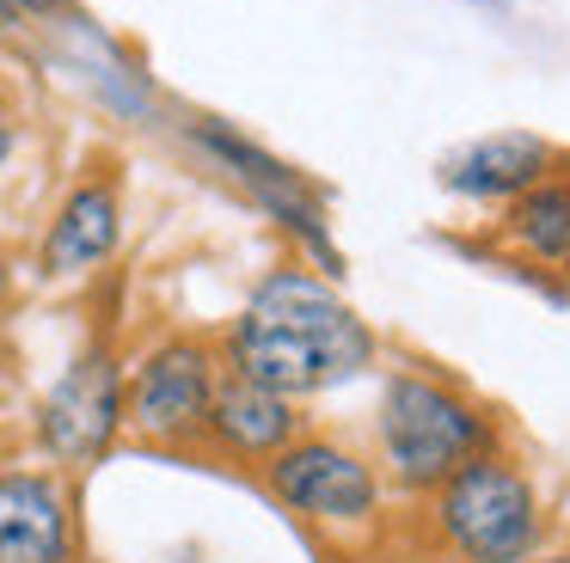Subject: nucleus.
<instances>
[{"instance_id":"obj_1","label":"nucleus","mask_w":570,"mask_h":563,"mask_svg":"<svg viewBox=\"0 0 570 563\" xmlns=\"http://www.w3.org/2000/svg\"><path fill=\"white\" fill-rule=\"evenodd\" d=\"M374 362V337L325 282L283 269L271 276L234 325V374L283 398L356 379Z\"/></svg>"},{"instance_id":"obj_2","label":"nucleus","mask_w":570,"mask_h":563,"mask_svg":"<svg viewBox=\"0 0 570 563\" xmlns=\"http://www.w3.org/2000/svg\"><path fill=\"white\" fill-rule=\"evenodd\" d=\"M491 416L430 374H399L381 398V453L405 490L448 484L466 460L491 453Z\"/></svg>"},{"instance_id":"obj_3","label":"nucleus","mask_w":570,"mask_h":563,"mask_svg":"<svg viewBox=\"0 0 570 563\" xmlns=\"http://www.w3.org/2000/svg\"><path fill=\"white\" fill-rule=\"evenodd\" d=\"M435 533L460 563H521L540 545L533 484L509 460L479 453L448 484H435Z\"/></svg>"},{"instance_id":"obj_4","label":"nucleus","mask_w":570,"mask_h":563,"mask_svg":"<svg viewBox=\"0 0 570 563\" xmlns=\"http://www.w3.org/2000/svg\"><path fill=\"white\" fill-rule=\"evenodd\" d=\"M271 490H276V502H288L307 521L356 526L381 508V477H374V465H362L337 441H288L283 453H271Z\"/></svg>"},{"instance_id":"obj_5","label":"nucleus","mask_w":570,"mask_h":563,"mask_svg":"<svg viewBox=\"0 0 570 563\" xmlns=\"http://www.w3.org/2000/svg\"><path fill=\"white\" fill-rule=\"evenodd\" d=\"M215 362L203 343H160L129 386V423L154 441H190L209 423Z\"/></svg>"},{"instance_id":"obj_6","label":"nucleus","mask_w":570,"mask_h":563,"mask_svg":"<svg viewBox=\"0 0 570 563\" xmlns=\"http://www.w3.org/2000/svg\"><path fill=\"white\" fill-rule=\"evenodd\" d=\"M117 423H124V374L105 349H92L68 367L43 404V447L68 465H87L111 447Z\"/></svg>"},{"instance_id":"obj_7","label":"nucleus","mask_w":570,"mask_h":563,"mask_svg":"<svg viewBox=\"0 0 570 563\" xmlns=\"http://www.w3.org/2000/svg\"><path fill=\"white\" fill-rule=\"evenodd\" d=\"M68 508L50 477H0V563H62Z\"/></svg>"},{"instance_id":"obj_8","label":"nucleus","mask_w":570,"mask_h":563,"mask_svg":"<svg viewBox=\"0 0 570 563\" xmlns=\"http://www.w3.org/2000/svg\"><path fill=\"white\" fill-rule=\"evenodd\" d=\"M209 428L227 441L234 453H252V460H271L295 441V411H288L283 392L252 386V379H215L209 398Z\"/></svg>"},{"instance_id":"obj_9","label":"nucleus","mask_w":570,"mask_h":563,"mask_svg":"<svg viewBox=\"0 0 570 563\" xmlns=\"http://www.w3.org/2000/svg\"><path fill=\"white\" fill-rule=\"evenodd\" d=\"M117 245V190L111 184H80L62 203L50 239H43V269L50 276H80Z\"/></svg>"},{"instance_id":"obj_10","label":"nucleus","mask_w":570,"mask_h":563,"mask_svg":"<svg viewBox=\"0 0 570 563\" xmlns=\"http://www.w3.org/2000/svg\"><path fill=\"white\" fill-rule=\"evenodd\" d=\"M546 166H552L546 141H533V135H491V141L448 159V184L466 196H521L546 178Z\"/></svg>"},{"instance_id":"obj_11","label":"nucleus","mask_w":570,"mask_h":563,"mask_svg":"<svg viewBox=\"0 0 570 563\" xmlns=\"http://www.w3.org/2000/svg\"><path fill=\"white\" fill-rule=\"evenodd\" d=\"M203 147H215V154L227 159V166L239 171V178L252 184V190L264 196V203L276 208V215H288V227H301L307 239H320L325 245V233H320V220H313V203L301 196V184H295V171L288 166H276L271 154H258L252 141H239V135H227V129H215V122H203Z\"/></svg>"},{"instance_id":"obj_12","label":"nucleus","mask_w":570,"mask_h":563,"mask_svg":"<svg viewBox=\"0 0 570 563\" xmlns=\"http://www.w3.org/2000/svg\"><path fill=\"white\" fill-rule=\"evenodd\" d=\"M509 233L533 257L564 264L570 257V184H533V190H521L515 208H509Z\"/></svg>"},{"instance_id":"obj_13","label":"nucleus","mask_w":570,"mask_h":563,"mask_svg":"<svg viewBox=\"0 0 570 563\" xmlns=\"http://www.w3.org/2000/svg\"><path fill=\"white\" fill-rule=\"evenodd\" d=\"M13 154V129H7V122H0V159Z\"/></svg>"},{"instance_id":"obj_14","label":"nucleus","mask_w":570,"mask_h":563,"mask_svg":"<svg viewBox=\"0 0 570 563\" xmlns=\"http://www.w3.org/2000/svg\"><path fill=\"white\" fill-rule=\"evenodd\" d=\"M7 19H19V7H13V0H0V24H7Z\"/></svg>"},{"instance_id":"obj_15","label":"nucleus","mask_w":570,"mask_h":563,"mask_svg":"<svg viewBox=\"0 0 570 563\" xmlns=\"http://www.w3.org/2000/svg\"><path fill=\"white\" fill-rule=\"evenodd\" d=\"M13 7H38V12H50V7H56V0H13Z\"/></svg>"},{"instance_id":"obj_16","label":"nucleus","mask_w":570,"mask_h":563,"mask_svg":"<svg viewBox=\"0 0 570 563\" xmlns=\"http://www.w3.org/2000/svg\"><path fill=\"white\" fill-rule=\"evenodd\" d=\"M521 563H570V557H521Z\"/></svg>"},{"instance_id":"obj_17","label":"nucleus","mask_w":570,"mask_h":563,"mask_svg":"<svg viewBox=\"0 0 570 563\" xmlns=\"http://www.w3.org/2000/svg\"><path fill=\"white\" fill-rule=\"evenodd\" d=\"M0 300H7V269H0Z\"/></svg>"}]
</instances>
